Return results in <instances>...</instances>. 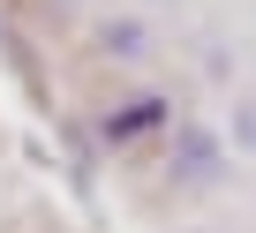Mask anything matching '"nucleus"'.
I'll list each match as a JSON object with an SVG mask.
<instances>
[{
    "label": "nucleus",
    "mask_w": 256,
    "mask_h": 233,
    "mask_svg": "<svg viewBox=\"0 0 256 233\" xmlns=\"http://www.w3.org/2000/svg\"><path fill=\"white\" fill-rule=\"evenodd\" d=\"M166 181L181 196H211L226 181V136L204 128V121H174L166 128Z\"/></svg>",
    "instance_id": "1"
},
{
    "label": "nucleus",
    "mask_w": 256,
    "mask_h": 233,
    "mask_svg": "<svg viewBox=\"0 0 256 233\" xmlns=\"http://www.w3.org/2000/svg\"><path fill=\"white\" fill-rule=\"evenodd\" d=\"M158 128H174V105H166L158 90L120 98V105H106V113H98V151H136V143H144V136H158Z\"/></svg>",
    "instance_id": "2"
},
{
    "label": "nucleus",
    "mask_w": 256,
    "mask_h": 233,
    "mask_svg": "<svg viewBox=\"0 0 256 233\" xmlns=\"http://www.w3.org/2000/svg\"><path fill=\"white\" fill-rule=\"evenodd\" d=\"M98 45H106L113 60H136V53H144V23H128V15H120V23H98Z\"/></svg>",
    "instance_id": "3"
},
{
    "label": "nucleus",
    "mask_w": 256,
    "mask_h": 233,
    "mask_svg": "<svg viewBox=\"0 0 256 233\" xmlns=\"http://www.w3.org/2000/svg\"><path fill=\"white\" fill-rule=\"evenodd\" d=\"M234 151H248V158H256V98H241V105H234Z\"/></svg>",
    "instance_id": "4"
},
{
    "label": "nucleus",
    "mask_w": 256,
    "mask_h": 233,
    "mask_svg": "<svg viewBox=\"0 0 256 233\" xmlns=\"http://www.w3.org/2000/svg\"><path fill=\"white\" fill-rule=\"evenodd\" d=\"M53 15H83V8H98V0H46Z\"/></svg>",
    "instance_id": "5"
}]
</instances>
